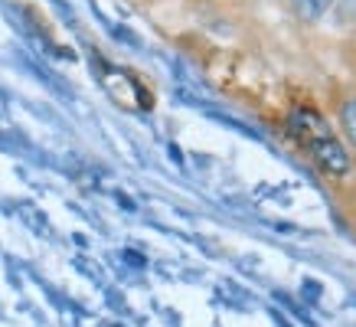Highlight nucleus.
<instances>
[{"instance_id": "nucleus-1", "label": "nucleus", "mask_w": 356, "mask_h": 327, "mask_svg": "<svg viewBox=\"0 0 356 327\" xmlns=\"http://www.w3.org/2000/svg\"><path fill=\"white\" fill-rule=\"evenodd\" d=\"M291 134L304 144V151L321 164V170L337 177L350 170V157H346L343 144L334 138V131L327 128V121L321 115H314L307 109L291 111Z\"/></svg>"}, {"instance_id": "nucleus-2", "label": "nucleus", "mask_w": 356, "mask_h": 327, "mask_svg": "<svg viewBox=\"0 0 356 327\" xmlns=\"http://www.w3.org/2000/svg\"><path fill=\"white\" fill-rule=\"evenodd\" d=\"M330 3H334V0H294L298 13H301V17H307V20H317V17H321Z\"/></svg>"}, {"instance_id": "nucleus-3", "label": "nucleus", "mask_w": 356, "mask_h": 327, "mask_svg": "<svg viewBox=\"0 0 356 327\" xmlns=\"http://www.w3.org/2000/svg\"><path fill=\"white\" fill-rule=\"evenodd\" d=\"M340 118H343L346 138H350V141H353V147H356V102H346L343 111H340Z\"/></svg>"}]
</instances>
